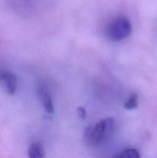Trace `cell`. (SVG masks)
I'll return each instance as SVG.
<instances>
[{
  "label": "cell",
  "mask_w": 157,
  "mask_h": 158,
  "mask_svg": "<svg viewBox=\"0 0 157 158\" xmlns=\"http://www.w3.org/2000/svg\"><path fill=\"white\" fill-rule=\"evenodd\" d=\"M132 26L126 17H119L114 19L107 28V35L113 41H122L131 34Z\"/></svg>",
  "instance_id": "obj_2"
},
{
  "label": "cell",
  "mask_w": 157,
  "mask_h": 158,
  "mask_svg": "<svg viewBox=\"0 0 157 158\" xmlns=\"http://www.w3.org/2000/svg\"><path fill=\"white\" fill-rule=\"evenodd\" d=\"M28 156L31 158H41L45 157V150L39 142H34L28 149Z\"/></svg>",
  "instance_id": "obj_5"
},
{
  "label": "cell",
  "mask_w": 157,
  "mask_h": 158,
  "mask_svg": "<svg viewBox=\"0 0 157 158\" xmlns=\"http://www.w3.org/2000/svg\"><path fill=\"white\" fill-rule=\"evenodd\" d=\"M119 158H139L140 157V154L136 149L134 148H128L121 151L119 154L115 156Z\"/></svg>",
  "instance_id": "obj_6"
},
{
  "label": "cell",
  "mask_w": 157,
  "mask_h": 158,
  "mask_svg": "<svg viewBox=\"0 0 157 158\" xmlns=\"http://www.w3.org/2000/svg\"><path fill=\"white\" fill-rule=\"evenodd\" d=\"M38 95L40 102L42 104L43 107H44L46 113L50 114H53V102H52V97H51V95L49 91H48V89L45 86H40L38 88Z\"/></svg>",
  "instance_id": "obj_4"
},
{
  "label": "cell",
  "mask_w": 157,
  "mask_h": 158,
  "mask_svg": "<svg viewBox=\"0 0 157 158\" xmlns=\"http://www.w3.org/2000/svg\"><path fill=\"white\" fill-rule=\"evenodd\" d=\"M0 83L5 91L9 95H13L17 89L16 77L10 71L0 69Z\"/></svg>",
  "instance_id": "obj_3"
},
{
  "label": "cell",
  "mask_w": 157,
  "mask_h": 158,
  "mask_svg": "<svg viewBox=\"0 0 157 158\" xmlns=\"http://www.w3.org/2000/svg\"><path fill=\"white\" fill-rule=\"evenodd\" d=\"M77 113H78V116H79L81 118H85L86 117V110H85L84 108L83 107H78V109H77Z\"/></svg>",
  "instance_id": "obj_8"
},
{
  "label": "cell",
  "mask_w": 157,
  "mask_h": 158,
  "mask_svg": "<svg viewBox=\"0 0 157 158\" xmlns=\"http://www.w3.org/2000/svg\"><path fill=\"white\" fill-rule=\"evenodd\" d=\"M115 127V120L112 118L101 120L95 124L86 128L84 131L85 141L89 146H98L112 135Z\"/></svg>",
  "instance_id": "obj_1"
},
{
  "label": "cell",
  "mask_w": 157,
  "mask_h": 158,
  "mask_svg": "<svg viewBox=\"0 0 157 158\" xmlns=\"http://www.w3.org/2000/svg\"><path fill=\"white\" fill-rule=\"evenodd\" d=\"M139 97L136 94H132L127 100L125 102L124 107L126 110H133L138 106Z\"/></svg>",
  "instance_id": "obj_7"
}]
</instances>
